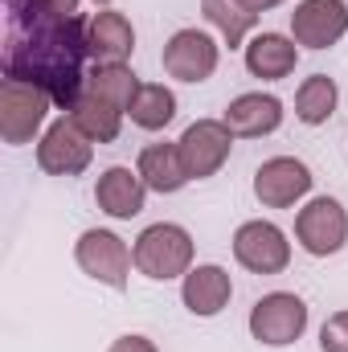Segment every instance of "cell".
<instances>
[{
  "mask_svg": "<svg viewBox=\"0 0 348 352\" xmlns=\"http://www.w3.org/2000/svg\"><path fill=\"white\" fill-rule=\"evenodd\" d=\"M242 62H246V70H250L254 78H262V82H283V78H291L295 66H299V45H295V37H287V33L262 29V33H254V37L242 45Z\"/></svg>",
  "mask_w": 348,
  "mask_h": 352,
  "instance_id": "2e32d148",
  "label": "cell"
},
{
  "mask_svg": "<svg viewBox=\"0 0 348 352\" xmlns=\"http://www.w3.org/2000/svg\"><path fill=\"white\" fill-rule=\"evenodd\" d=\"M336 102H340L336 78L312 74V78H303L299 90H295V119H299L303 127H324V123L336 115Z\"/></svg>",
  "mask_w": 348,
  "mask_h": 352,
  "instance_id": "ffe728a7",
  "label": "cell"
},
{
  "mask_svg": "<svg viewBox=\"0 0 348 352\" xmlns=\"http://www.w3.org/2000/svg\"><path fill=\"white\" fill-rule=\"evenodd\" d=\"M83 135H87L90 144H115L119 140V131H123V115L127 111H119L115 102H107V98H98L94 90H83L66 111H62Z\"/></svg>",
  "mask_w": 348,
  "mask_h": 352,
  "instance_id": "ac0fdd59",
  "label": "cell"
},
{
  "mask_svg": "<svg viewBox=\"0 0 348 352\" xmlns=\"http://www.w3.org/2000/svg\"><path fill=\"white\" fill-rule=\"evenodd\" d=\"M246 12H254V16H262V12H270L274 4H283V0H238Z\"/></svg>",
  "mask_w": 348,
  "mask_h": 352,
  "instance_id": "4316f807",
  "label": "cell"
},
{
  "mask_svg": "<svg viewBox=\"0 0 348 352\" xmlns=\"http://www.w3.org/2000/svg\"><path fill=\"white\" fill-rule=\"evenodd\" d=\"M295 242L312 258H332L348 242V209L336 197H307L295 213Z\"/></svg>",
  "mask_w": 348,
  "mask_h": 352,
  "instance_id": "277c9868",
  "label": "cell"
},
{
  "mask_svg": "<svg viewBox=\"0 0 348 352\" xmlns=\"http://www.w3.org/2000/svg\"><path fill=\"white\" fill-rule=\"evenodd\" d=\"M320 352H348V307L332 311L320 328Z\"/></svg>",
  "mask_w": 348,
  "mask_h": 352,
  "instance_id": "d4e9b609",
  "label": "cell"
},
{
  "mask_svg": "<svg viewBox=\"0 0 348 352\" xmlns=\"http://www.w3.org/2000/svg\"><path fill=\"white\" fill-rule=\"evenodd\" d=\"M201 12H205V21L221 33V41H226L230 50L246 45L250 29L259 25V16H254V12H246L238 0H201Z\"/></svg>",
  "mask_w": 348,
  "mask_h": 352,
  "instance_id": "603a6c76",
  "label": "cell"
},
{
  "mask_svg": "<svg viewBox=\"0 0 348 352\" xmlns=\"http://www.w3.org/2000/svg\"><path fill=\"white\" fill-rule=\"evenodd\" d=\"M135 173L144 176V184L160 197H173L188 184V173H184V160H180V148L176 144H148L135 160Z\"/></svg>",
  "mask_w": 348,
  "mask_h": 352,
  "instance_id": "d6986e66",
  "label": "cell"
},
{
  "mask_svg": "<svg viewBox=\"0 0 348 352\" xmlns=\"http://www.w3.org/2000/svg\"><path fill=\"white\" fill-rule=\"evenodd\" d=\"M148 192L152 188L144 184V176L135 173V168H127V164H111V168H102L98 180H94V205L107 217H115V221L140 217L144 205H148Z\"/></svg>",
  "mask_w": 348,
  "mask_h": 352,
  "instance_id": "4fadbf2b",
  "label": "cell"
},
{
  "mask_svg": "<svg viewBox=\"0 0 348 352\" xmlns=\"http://www.w3.org/2000/svg\"><path fill=\"white\" fill-rule=\"evenodd\" d=\"M94 160V144L62 115L37 140V168L45 176H83Z\"/></svg>",
  "mask_w": 348,
  "mask_h": 352,
  "instance_id": "8fae6325",
  "label": "cell"
},
{
  "mask_svg": "<svg viewBox=\"0 0 348 352\" xmlns=\"http://www.w3.org/2000/svg\"><path fill=\"white\" fill-rule=\"evenodd\" d=\"M87 21L90 16H66V21H29V25H8L4 37V78L41 87L54 107H70L87 90L83 62L87 50Z\"/></svg>",
  "mask_w": 348,
  "mask_h": 352,
  "instance_id": "6da1fadb",
  "label": "cell"
},
{
  "mask_svg": "<svg viewBox=\"0 0 348 352\" xmlns=\"http://www.w3.org/2000/svg\"><path fill=\"white\" fill-rule=\"evenodd\" d=\"M176 148H180L188 180H209V176H217L226 168V160L234 152V131L221 119H197L180 131Z\"/></svg>",
  "mask_w": 348,
  "mask_h": 352,
  "instance_id": "9c48e42d",
  "label": "cell"
},
{
  "mask_svg": "<svg viewBox=\"0 0 348 352\" xmlns=\"http://www.w3.org/2000/svg\"><path fill=\"white\" fill-rule=\"evenodd\" d=\"M127 119L140 127V131H164L176 119V94L164 82H144L135 90L131 107H127Z\"/></svg>",
  "mask_w": 348,
  "mask_h": 352,
  "instance_id": "44dd1931",
  "label": "cell"
},
{
  "mask_svg": "<svg viewBox=\"0 0 348 352\" xmlns=\"http://www.w3.org/2000/svg\"><path fill=\"white\" fill-rule=\"evenodd\" d=\"M140 87H144V82H140V74H135L127 62H94L90 74H87V90H94V94L107 98V102H115L119 111L131 107V98H135Z\"/></svg>",
  "mask_w": 348,
  "mask_h": 352,
  "instance_id": "7402d4cb",
  "label": "cell"
},
{
  "mask_svg": "<svg viewBox=\"0 0 348 352\" xmlns=\"http://www.w3.org/2000/svg\"><path fill=\"white\" fill-rule=\"evenodd\" d=\"M74 263L94 283H102L111 291H127L135 258H131V246L115 230H83L74 242Z\"/></svg>",
  "mask_w": 348,
  "mask_h": 352,
  "instance_id": "8992f818",
  "label": "cell"
},
{
  "mask_svg": "<svg viewBox=\"0 0 348 352\" xmlns=\"http://www.w3.org/2000/svg\"><path fill=\"white\" fill-rule=\"evenodd\" d=\"M107 352H160V349H156L148 336H140V332H127V336H115Z\"/></svg>",
  "mask_w": 348,
  "mask_h": 352,
  "instance_id": "484cf974",
  "label": "cell"
},
{
  "mask_svg": "<svg viewBox=\"0 0 348 352\" xmlns=\"http://www.w3.org/2000/svg\"><path fill=\"white\" fill-rule=\"evenodd\" d=\"M230 299H234V278H230L226 266L201 263L180 278V303H184L188 316H197V320L221 316V311L230 307Z\"/></svg>",
  "mask_w": 348,
  "mask_h": 352,
  "instance_id": "9a60e30c",
  "label": "cell"
},
{
  "mask_svg": "<svg viewBox=\"0 0 348 352\" xmlns=\"http://www.w3.org/2000/svg\"><path fill=\"white\" fill-rule=\"evenodd\" d=\"M316 176L299 156H270L254 168V197L262 209H295L307 201Z\"/></svg>",
  "mask_w": 348,
  "mask_h": 352,
  "instance_id": "30bf717a",
  "label": "cell"
},
{
  "mask_svg": "<svg viewBox=\"0 0 348 352\" xmlns=\"http://www.w3.org/2000/svg\"><path fill=\"white\" fill-rule=\"evenodd\" d=\"M230 246H234V263L242 266V270H250V274H283L287 266H291V242H287V234L274 226V221H242L238 230H234V238H230Z\"/></svg>",
  "mask_w": 348,
  "mask_h": 352,
  "instance_id": "ba28073f",
  "label": "cell"
},
{
  "mask_svg": "<svg viewBox=\"0 0 348 352\" xmlns=\"http://www.w3.org/2000/svg\"><path fill=\"white\" fill-rule=\"evenodd\" d=\"M83 0H4L8 25H29V21H66L78 16Z\"/></svg>",
  "mask_w": 348,
  "mask_h": 352,
  "instance_id": "cb8c5ba5",
  "label": "cell"
},
{
  "mask_svg": "<svg viewBox=\"0 0 348 352\" xmlns=\"http://www.w3.org/2000/svg\"><path fill=\"white\" fill-rule=\"evenodd\" d=\"M193 254H197V242L184 226L176 221H156L148 230H140L135 246H131V258H135V270L152 283H173V278H184L193 270Z\"/></svg>",
  "mask_w": 348,
  "mask_h": 352,
  "instance_id": "7a4b0ae2",
  "label": "cell"
},
{
  "mask_svg": "<svg viewBox=\"0 0 348 352\" xmlns=\"http://www.w3.org/2000/svg\"><path fill=\"white\" fill-rule=\"evenodd\" d=\"M348 33L345 0H299L291 12V37L299 50H332Z\"/></svg>",
  "mask_w": 348,
  "mask_h": 352,
  "instance_id": "7c38bea8",
  "label": "cell"
},
{
  "mask_svg": "<svg viewBox=\"0 0 348 352\" xmlns=\"http://www.w3.org/2000/svg\"><path fill=\"white\" fill-rule=\"evenodd\" d=\"M87 50L94 62H127L135 54V25L119 8H98L87 21Z\"/></svg>",
  "mask_w": 348,
  "mask_h": 352,
  "instance_id": "e0dca14e",
  "label": "cell"
},
{
  "mask_svg": "<svg viewBox=\"0 0 348 352\" xmlns=\"http://www.w3.org/2000/svg\"><path fill=\"white\" fill-rule=\"evenodd\" d=\"M246 328L262 349H291L307 332V303L295 291H270L254 299Z\"/></svg>",
  "mask_w": 348,
  "mask_h": 352,
  "instance_id": "5b68a950",
  "label": "cell"
},
{
  "mask_svg": "<svg viewBox=\"0 0 348 352\" xmlns=\"http://www.w3.org/2000/svg\"><path fill=\"white\" fill-rule=\"evenodd\" d=\"M50 107L54 98L41 87H29V82H17V78H0V140L8 148H21V144H33L45 135V119H50Z\"/></svg>",
  "mask_w": 348,
  "mask_h": 352,
  "instance_id": "3957f363",
  "label": "cell"
},
{
  "mask_svg": "<svg viewBox=\"0 0 348 352\" xmlns=\"http://www.w3.org/2000/svg\"><path fill=\"white\" fill-rule=\"evenodd\" d=\"M160 62H164V74H168V78L197 87V82H209V78L217 74L221 45H217V37H213L209 29L188 25V29H176L173 37L164 41Z\"/></svg>",
  "mask_w": 348,
  "mask_h": 352,
  "instance_id": "52a82bcc",
  "label": "cell"
},
{
  "mask_svg": "<svg viewBox=\"0 0 348 352\" xmlns=\"http://www.w3.org/2000/svg\"><path fill=\"white\" fill-rule=\"evenodd\" d=\"M283 98L279 94H266V90H250V94H238L226 102L221 111V123L234 131V140H262V135H274L283 127Z\"/></svg>",
  "mask_w": 348,
  "mask_h": 352,
  "instance_id": "5bb4252c",
  "label": "cell"
}]
</instances>
